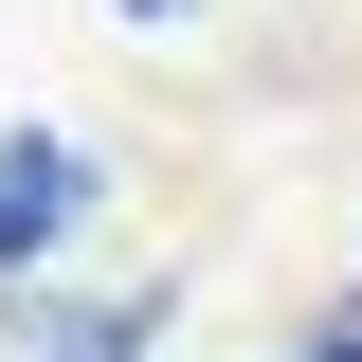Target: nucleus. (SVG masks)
<instances>
[{
	"mask_svg": "<svg viewBox=\"0 0 362 362\" xmlns=\"http://www.w3.org/2000/svg\"><path fill=\"white\" fill-rule=\"evenodd\" d=\"M73 218H90V145L73 127H0V290H18V254H54Z\"/></svg>",
	"mask_w": 362,
	"mask_h": 362,
	"instance_id": "f257e3e1",
	"label": "nucleus"
},
{
	"mask_svg": "<svg viewBox=\"0 0 362 362\" xmlns=\"http://www.w3.org/2000/svg\"><path fill=\"white\" fill-rule=\"evenodd\" d=\"M163 308H73V290H0V344L18 362H145Z\"/></svg>",
	"mask_w": 362,
	"mask_h": 362,
	"instance_id": "f03ea898",
	"label": "nucleus"
},
{
	"mask_svg": "<svg viewBox=\"0 0 362 362\" xmlns=\"http://www.w3.org/2000/svg\"><path fill=\"white\" fill-rule=\"evenodd\" d=\"M290 362H362V308H344V326H326V344H290Z\"/></svg>",
	"mask_w": 362,
	"mask_h": 362,
	"instance_id": "7ed1b4c3",
	"label": "nucleus"
},
{
	"mask_svg": "<svg viewBox=\"0 0 362 362\" xmlns=\"http://www.w3.org/2000/svg\"><path fill=\"white\" fill-rule=\"evenodd\" d=\"M127 18H181V0H127Z\"/></svg>",
	"mask_w": 362,
	"mask_h": 362,
	"instance_id": "20e7f679",
	"label": "nucleus"
}]
</instances>
